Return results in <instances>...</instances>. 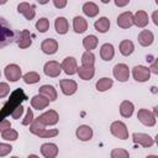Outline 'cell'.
Listing matches in <instances>:
<instances>
[{
	"instance_id": "9",
	"label": "cell",
	"mask_w": 158,
	"mask_h": 158,
	"mask_svg": "<svg viewBox=\"0 0 158 158\" xmlns=\"http://www.w3.org/2000/svg\"><path fill=\"white\" fill-rule=\"evenodd\" d=\"M112 73H114V77L118 80V81H127L128 78H130V69L126 64L123 63H118L112 69Z\"/></svg>"
},
{
	"instance_id": "25",
	"label": "cell",
	"mask_w": 158,
	"mask_h": 158,
	"mask_svg": "<svg viewBox=\"0 0 158 158\" xmlns=\"http://www.w3.org/2000/svg\"><path fill=\"white\" fill-rule=\"evenodd\" d=\"M73 30L77 33H83L88 30V21L83 16H75L73 19Z\"/></svg>"
},
{
	"instance_id": "50",
	"label": "cell",
	"mask_w": 158,
	"mask_h": 158,
	"mask_svg": "<svg viewBox=\"0 0 158 158\" xmlns=\"http://www.w3.org/2000/svg\"><path fill=\"white\" fill-rule=\"evenodd\" d=\"M10 158H19V157H16V156H14V157H10Z\"/></svg>"
},
{
	"instance_id": "36",
	"label": "cell",
	"mask_w": 158,
	"mask_h": 158,
	"mask_svg": "<svg viewBox=\"0 0 158 158\" xmlns=\"http://www.w3.org/2000/svg\"><path fill=\"white\" fill-rule=\"evenodd\" d=\"M1 137H2L5 141H16V139L19 138V133H17L16 130L9 128V130H6V131H4V132L1 133Z\"/></svg>"
},
{
	"instance_id": "27",
	"label": "cell",
	"mask_w": 158,
	"mask_h": 158,
	"mask_svg": "<svg viewBox=\"0 0 158 158\" xmlns=\"http://www.w3.org/2000/svg\"><path fill=\"white\" fill-rule=\"evenodd\" d=\"M49 105V100H47L44 96L42 95H35L32 99H31V106L33 109H37V110H43L46 109L47 106Z\"/></svg>"
},
{
	"instance_id": "40",
	"label": "cell",
	"mask_w": 158,
	"mask_h": 158,
	"mask_svg": "<svg viewBox=\"0 0 158 158\" xmlns=\"http://www.w3.org/2000/svg\"><path fill=\"white\" fill-rule=\"evenodd\" d=\"M11 151H12L11 144H7V143H0V157H5V156H7Z\"/></svg>"
},
{
	"instance_id": "44",
	"label": "cell",
	"mask_w": 158,
	"mask_h": 158,
	"mask_svg": "<svg viewBox=\"0 0 158 158\" xmlns=\"http://www.w3.org/2000/svg\"><path fill=\"white\" fill-rule=\"evenodd\" d=\"M53 5L57 7V9H63L67 6V1L65 0H53Z\"/></svg>"
},
{
	"instance_id": "18",
	"label": "cell",
	"mask_w": 158,
	"mask_h": 158,
	"mask_svg": "<svg viewBox=\"0 0 158 158\" xmlns=\"http://www.w3.org/2000/svg\"><path fill=\"white\" fill-rule=\"evenodd\" d=\"M38 94L42 95V96H44L47 100H49V102L51 101H54L57 99V96H58L57 95V90L54 89V86L53 85H49V84L42 85L38 89Z\"/></svg>"
},
{
	"instance_id": "28",
	"label": "cell",
	"mask_w": 158,
	"mask_h": 158,
	"mask_svg": "<svg viewBox=\"0 0 158 158\" xmlns=\"http://www.w3.org/2000/svg\"><path fill=\"white\" fill-rule=\"evenodd\" d=\"M133 110H135V105L128 100H123L120 104V115L122 117H126V118L131 117L133 114Z\"/></svg>"
},
{
	"instance_id": "10",
	"label": "cell",
	"mask_w": 158,
	"mask_h": 158,
	"mask_svg": "<svg viewBox=\"0 0 158 158\" xmlns=\"http://www.w3.org/2000/svg\"><path fill=\"white\" fill-rule=\"evenodd\" d=\"M17 11L20 14H22L26 20L31 21V20H33V17L36 15V6L33 4H30V2H25L23 1V2H20L17 5Z\"/></svg>"
},
{
	"instance_id": "24",
	"label": "cell",
	"mask_w": 158,
	"mask_h": 158,
	"mask_svg": "<svg viewBox=\"0 0 158 158\" xmlns=\"http://www.w3.org/2000/svg\"><path fill=\"white\" fill-rule=\"evenodd\" d=\"M115 56V48L111 43H104L100 47V57L102 60L110 62Z\"/></svg>"
},
{
	"instance_id": "2",
	"label": "cell",
	"mask_w": 158,
	"mask_h": 158,
	"mask_svg": "<svg viewBox=\"0 0 158 158\" xmlns=\"http://www.w3.org/2000/svg\"><path fill=\"white\" fill-rule=\"evenodd\" d=\"M17 33L12 28V26L0 16V48H4L11 44L16 40Z\"/></svg>"
},
{
	"instance_id": "39",
	"label": "cell",
	"mask_w": 158,
	"mask_h": 158,
	"mask_svg": "<svg viewBox=\"0 0 158 158\" xmlns=\"http://www.w3.org/2000/svg\"><path fill=\"white\" fill-rule=\"evenodd\" d=\"M32 122H33V112H32V109L28 107L27 111H26V116L22 120V125L23 126H30Z\"/></svg>"
},
{
	"instance_id": "31",
	"label": "cell",
	"mask_w": 158,
	"mask_h": 158,
	"mask_svg": "<svg viewBox=\"0 0 158 158\" xmlns=\"http://www.w3.org/2000/svg\"><path fill=\"white\" fill-rule=\"evenodd\" d=\"M94 27H95V30H96L98 32L105 33V32H107L109 28H110V20H109L107 17L102 16V17H100L99 20H96V21L94 22Z\"/></svg>"
},
{
	"instance_id": "46",
	"label": "cell",
	"mask_w": 158,
	"mask_h": 158,
	"mask_svg": "<svg viewBox=\"0 0 158 158\" xmlns=\"http://www.w3.org/2000/svg\"><path fill=\"white\" fill-rule=\"evenodd\" d=\"M157 11H154L153 12V22H154V25H158V20H157Z\"/></svg>"
},
{
	"instance_id": "34",
	"label": "cell",
	"mask_w": 158,
	"mask_h": 158,
	"mask_svg": "<svg viewBox=\"0 0 158 158\" xmlns=\"http://www.w3.org/2000/svg\"><path fill=\"white\" fill-rule=\"evenodd\" d=\"M22 79H23V81L26 84H36V83H38L41 80V77L36 72H28L22 77Z\"/></svg>"
},
{
	"instance_id": "21",
	"label": "cell",
	"mask_w": 158,
	"mask_h": 158,
	"mask_svg": "<svg viewBox=\"0 0 158 158\" xmlns=\"http://www.w3.org/2000/svg\"><path fill=\"white\" fill-rule=\"evenodd\" d=\"M41 153L44 158H56L58 156V147L54 143H43L41 146Z\"/></svg>"
},
{
	"instance_id": "30",
	"label": "cell",
	"mask_w": 158,
	"mask_h": 158,
	"mask_svg": "<svg viewBox=\"0 0 158 158\" xmlns=\"http://www.w3.org/2000/svg\"><path fill=\"white\" fill-rule=\"evenodd\" d=\"M99 11H100L99 10V6L95 2H93V1L84 2V5H83V12L86 16H89V17H95L99 14Z\"/></svg>"
},
{
	"instance_id": "13",
	"label": "cell",
	"mask_w": 158,
	"mask_h": 158,
	"mask_svg": "<svg viewBox=\"0 0 158 158\" xmlns=\"http://www.w3.org/2000/svg\"><path fill=\"white\" fill-rule=\"evenodd\" d=\"M62 70L67 74V75H73L77 73L78 70V64H77V59L74 57H67L63 59L62 64Z\"/></svg>"
},
{
	"instance_id": "5",
	"label": "cell",
	"mask_w": 158,
	"mask_h": 158,
	"mask_svg": "<svg viewBox=\"0 0 158 158\" xmlns=\"http://www.w3.org/2000/svg\"><path fill=\"white\" fill-rule=\"evenodd\" d=\"M37 120L46 127V126H53L58 122L59 120V115L56 110H48L46 112H43L42 115H40L37 117Z\"/></svg>"
},
{
	"instance_id": "26",
	"label": "cell",
	"mask_w": 158,
	"mask_h": 158,
	"mask_svg": "<svg viewBox=\"0 0 158 158\" xmlns=\"http://www.w3.org/2000/svg\"><path fill=\"white\" fill-rule=\"evenodd\" d=\"M54 28L57 31V33L59 35H65L69 30V23H68V20L63 16H59L54 21Z\"/></svg>"
},
{
	"instance_id": "11",
	"label": "cell",
	"mask_w": 158,
	"mask_h": 158,
	"mask_svg": "<svg viewBox=\"0 0 158 158\" xmlns=\"http://www.w3.org/2000/svg\"><path fill=\"white\" fill-rule=\"evenodd\" d=\"M43 72H44V74H46L47 77H49V78H57V77H59V74L62 73V67H60V64H59L58 62H56V60H49V62H47V63L44 64Z\"/></svg>"
},
{
	"instance_id": "1",
	"label": "cell",
	"mask_w": 158,
	"mask_h": 158,
	"mask_svg": "<svg viewBox=\"0 0 158 158\" xmlns=\"http://www.w3.org/2000/svg\"><path fill=\"white\" fill-rule=\"evenodd\" d=\"M27 99H28V98H27V95L25 94L23 89H21V88L15 89V90L10 94V99H9V100L2 105V107L0 109V121L5 120L9 115H11L12 111H14L17 106H20L22 101H25V100H27Z\"/></svg>"
},
{
	"instance_id": "15",
	"label": "cell",
	"mask_w": 158,
	"mask_h": 158,
	"mask_svg": "<svg viewBox=\"0 0 158 158\" xmlns=\"http://www.w3.org/2000/svg\"><path fill=\"white\" fill-rule=\"evenodd\" d=\"M59 85H60V90L64 95L69 96V95H73L77 90H78V84L72 80V79H62L59 81Z\"/></svg>"
},
{
	"instance_id": "19",
	"label": "cell",
	"mask_w": 158,
	"mask_h": 158,
	"mask_svg": "<svg viewBox=\"0 0 158 158\" xmlns=\"http://www.w3.org/2000/svg\"><path fill=\"white\" fill-rule=\"evenodd\" d=\"M149 22V17H148V14L143 10H137L136 14L133 15V25H136L137 27H146Z\"/></svg>"
},
{
	"instance_id": "51",
	"label": "cell",
	"mask_w": 158,
	"mask_h": 158,
	"mask_svg": "<svg viewBox=\"0 0 158 158\" xmlns=\"http://www.w3.org/2000/svg\"><path fill=\"white\" fill-rule=\"evenodd\" d=\"M0 75H1V72H0Z\"/></svg>"
},
{
	"instance_id": "49",
	"label": "cell",
	"mask_w": 158,
	"mask_h": 158,
	"mask_svg": "<svg viewBox=\"0 0 158 158\" xmlns=\"http://www.w3.org/2000/svg\"><path fill=\"white\" fill-rule=\"evenodd\" d=\"M0 4H6V1H0Z\"/></svg>"
},
{
	"instance_id": "8",
	"label": "cell",
	"mask_w": 158,
	"mask_h": 158,
	"mask_svg": "<svg viewBox=\"0 0 158 158\" xmlns=\"http://www.w3.org/2000/svg\"><path fill=\"white\" fill-rule=\"evenodd\" d=\"M137 118L139 120L141 123H143L144 126H148V127H152L156 125V116L153 112H151L149 110L147 109H141L138 110L137 112Z\"/></svg>"
},
{
	"instance_id": "42",
	"label": "cell",
	"mask_w": 158,
	"mask_h": 158,
	"mask_svg": "<svg viewBox=\"0 0 158 158\" xmlns=\"http://www.w3.org/2000/svg\"><path fill=\"white\" fill-rule=\"evenodd\" d=\"M22 114H23V106H22V105H20V106H17V107L12 111L11 117H12V118H15V120H17V118H20V117L22 116Z\"/></svg>"
},
{
	"instance_id": "33",
	"label": "cell",
	"mask_w": 158,
	"mask_h": 158,
	"mask_svg": "<svg viewBox=\"0 0 158 158\" xmlns=\"http://www.w3.org/2000/svg\"><path fill=\"white\" fill-rule=\"evenodd\" d=\"M114 85V80L110 78H101L96 81V89L98 91H106Z\"/></svg>"
},
{
	"instance_id": "22",
	"label": "cell",
	"mask_w": 158,
	"mask_h": 158,
	"mask_svg": "<svg viewBox=\"0 0 158 158\" xmlns=\"http://www.w3.org/2000/svg\"><path fill=\"white\" fill-rule=\"evenodd\" d=\"M75 135L77 138H79L80 141H90L93 137V128L88 125H81L77 128Z\"/></svg>"
},
{
	"instance_id": "16",
	"label": "cell",
	"mask_w": 158,
	"mask_h": 158,
	"mask_svg": "<svg viewBox=\"0 0 158 158\" xmlns=\"http://www.w3.org/2000/svg\"><path fill=\"white\" fill-rule=\"evenodd\" d=\"M117 25L121 28H130L133 25V14L131 11H125L117 16Z\"/></svg>"
},
{
	"instance_id": "23",
	"label": "cell",
	"mask_w": 158,
	"mask_h": 158,
	"mask_svg": "<svg viewBox=\"0 0 158 158\" xmlns=\"http://www.w3.org/2000/svg\"><path fill=\"white\" fill-rule=\"evenodd\" d=\"M78 75L83 80H90L95 75V67L94 65H81L77 70Z\"/></svg>"
},
{
	"instance_id": "14",
	"label": "cell",
	"mask_w": 158,
	"mask_h": 158,
	"mask_svg": "<svg viewBox=\"0 0 158 158\" xmlns=\"http://www.w3.org/2000/svg\"><path fill=\"white\" fill-rule=\"evenodd\" d=\"M16 42H17V46L22 49L25 48H28L31 44H32V40H31V33L28 30H22L21 32H17V36H16Z\"/></svg>"
},
{
	"instance_id": "47",
	"label": "cell",
	"mask_w": 158,
	"mask_h": 158,
	"mask_svg": "<svg viewBox=\"0 0 158 158\" xmlns=\"http://www.w3.org/2000/svg\"><path fill=\"white\" fill-rule=\"evenodd\" d=\"M27 158H40V157H38V156H36V154H30Z\"/></svg>"
},
{
	"instance_id": "32",
	"label": "cell",
	"mask_w": 158,
	"mask_h": 158,
	"mask_svg": "<svg viewBox=\"0 0 158 158\" xmlns=\"http://www.w3.org/2000/svg\"><path fill=\"white\" fill-rule=\"evenodd\" d=\"M98 42H99V40H98L96 36H94V35H89V36L84 37V40H83V47H84L88 52H91L93 49L96 48Z\"/></svg>"
},
{
	"instance_id": "37",
	"label": "cell",
	"mask_w": 158,
	"mask_h": 158,
	"mask_svg": "<svg viewBox=\"0 0 158 158\" xmlns=\"http://www.w3.org/2000/svg\"><path fill=\"white\" fill-rule=\"evenodd\" d=\"M36 28H37V31H40L41 33L47 32L48 28H49V21H48L46 17L40 19V20L36 22Z\"/></svg>"
},
{
	"instance_id": "12",
	"label": "cell",
	"mask_w": 158,
	"mask_h": 158,
	"mask_svg": "<svg viewBox=\"0 0 158 158\" xmlns=\"http://www.w3.org/2000/svg\"><path fill=\"white\" fill-rule=\"evenodd\" d=\"M132 139H133L135 143H137V144H139L142 147H146V148L152 147L154 144V139L147 133L135 132V133H132Z\"/></svg>"
},
{
	"instance_id": "43",
	"label": "cell",
	"mask_w": 158,
	"mask_h": 158,
	"mask_svg": "<svg viewBox=\"0 0 158 158\" xmlns=\"http://www.w3.org/2000/svg\"><path fill=\"white\" fill-rule=\"evenodd\" d=\"M9 128H11V123H10V121L9 120H2V121H0V133H2L4 131H6V130H9Z\"/></svg>"
},
{
	"instance_id": "3",
	"label": "cell",
	"mask_w": 158,
	"mask_h": 158,
	"mask_svg": "<svg viewBox=\"0 0 158 158\" xmlns=\"http://www.w3.org/2000/svg\"><path fill=\"white\" fill-rule=\"evenodd\" d=\"M30 132L38 136L40 138H51V137H56L59 133L57 128H49V130L44 128V126L37 118H35L33 122L30 125Z\"/></svg>"
},
{
	"instance_id": "4",
	"label": "cell",
	"mask_w": 158,
	"mask_h": 158,
	"mask_svg": "<svg viewBox=\"0 0 158 158\" xmlns=\"http://www.w3.org/2000/svg\"><path fill=\"white\" fill-rule=\"evenodd\" d=\"M110 132H111L112 136H115L120 139H127L128 138L127 126L122 121H114L110 125Z\"/></svg>"
},
{
	"instance_id": "29",
	"label": "cell",
	"mask_w": 158,
	"mask_h": 158,
	"mask_svg": "<svg viewBox=\"0 0 158 158\" xmlns=\"http://www.w3.org/2000/svg\"><path fill=\"white\" fill-rule=\"evenodd\" d=\"M118 48H120V53H121L122 56L128 57V56L132 54V52L135 51V44H133V42L130 41V40H123V41L120 42Z\"/></svg>"
},
{
	"instance_id": "41",
	"label": "cell",
	"mask_w": 158,
	"mask_h": 158,
	"mask_svg": "<svg viewBox=\"0 0 158 158\" xmlns=\"http://www.w3.org/2000/svg\"><path fill=\"white\" fill-rule=\"evenodd\" d=\"M10 93V86L7 83H0V99L5 98Z\"/></svg>"
},
{
	"instance_id": "35",
	"label": "cell",
	"mask_w": 158,
	"mask_h": 158,
	"mask_svg": "<svg viewBox=\"0 0 158 158\" xmlns=\"http://www.w3.org/2000/svg\"><path fill=\"white\" fill-rule=\"evenodd\" d=\"M95 63V56L93 52H84L81 56V64L83 65H94Z\"/></svg>"
},
{
	"instance_id": "17",
	"label": "cell",
	"mask_w": 158,
	"mask_h": 158,
	"mask_svg": "<svg viewBox=\"0 0 158 158\" xmlns=\"http://www.w3.org/2000/svg\"><path fill=\"white\" fill-rule=\"evenodd\" d=\"M41 49L46 54H54L58 51V42L54 38H46L41 43Z\"/></svg>"
},
{
	"instance_id": "6",
	"label": "cell",
	"mask_w": 158,
	"mask_h": 158,
	"mask_svg": "<svg viewBox=\"0 0 158 158\" xmlns=\"http://www.w3.org/2000/svg\"><path fill=\"white\" fill-rule=\"evenodd\" d=\"M132 75H133V79L136 81H139V83H143V81H147L149 78H151V70L148 67H144V65H136L133 67L132 69Z\"/></svg>"
},
{
	"instance_id": "38",
	"label": "cell",
	"mask_w": 158,
	"mask_h": 158,
	"mask_svg": "<svg viewBox=\"0 0 158 158\" xmlns=\"http://www.w3.org/2000/svg\"><path fill=\"white\" fill-rule=\"evenodd\" d=\"M111 158H130V154L123 148H114L110 154Z\"/></svg>"
},
{
	"instance_id": "7",
	"label": "cell",
	"mask_w": 158,
	"mask_h": 158,
	"mask_svg": "<svg viewBox=\"0 0 158 158\" xmlns=\"http://www.w3.org/2000/svg\"><path fill=\"white\" fill-rule=\"evenodd\" d=\"M5 77H6V79L9 80V81H12V83H15V81H17L19 79H21V77H22V72H21V68L17 65V64H9V65H6L5 67Z\"/></svg>"
},
{
	"instance_id": "45",
	"label": "cell",
	"mask_w": 158,
	"mask_h": 158,
	"mask_svg": "<svg viewBox=\"0 0 158 158\" xmlns=\"http://www.w3.org/2000/svg\"><path fill=\"white\" fill-rule=\"evenodd\" d=\"M128 2H130V0H126V1H118V0H115V5H116V6H118V7L125 6V5H127Z\"/></svg>"
},
{
	"instance_id": "20",
	"label": "cell",
	"mask_w": 158,
	"mask_h": 158,
	"mask_svg": "<svg viewBox=\"0 0 158 158\" xmlns=\"http://www.w3.org/2000/svg\"><path fill=\"white\" fill-rule=\"evenodd\" d=\"M138 43L142 46V47H148L153 43L154 41V35L152 31L149 30H142L139 33H138Z\"/></svg>"
},
{
	"instance_id": "48",
	"label": "cell",
	"mask_w": 158,
	"mask_h": 158,
	"mask_svg": "<svg viewBox=\"0 0 158 158\" xmlns=\"http://www.w3.org/2000/svg\"><path fill=\"white\" fill-rule=\"evenodd\" d=\"M146 158H158L157 156H154V154H151V156H147Z\"/></svg>"
}]
</instances>
